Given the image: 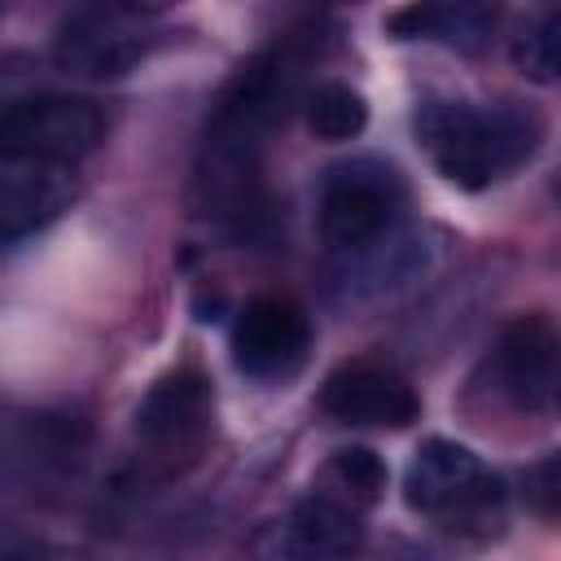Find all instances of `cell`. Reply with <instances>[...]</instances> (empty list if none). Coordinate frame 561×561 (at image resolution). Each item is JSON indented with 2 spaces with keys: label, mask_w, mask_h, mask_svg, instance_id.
<instances>
[{
  "label": "cell",
  "mask_w": 561,
  "mask_h": 561,
  "mask_svg": "<svg viewBox=\"0 0 561 561\" xmlns=\"http://www.w3.org/2000/svg\"><path fill=\"white\" fill-rule=\"evenodd\" d=\"M302 88V61L289 48L259 53L224 88L193 167V206L202 219L245 232L267 210L263 158L272 131L289 118Z\"/></svg>",
  "instance_id": "1"
},
{
  "label": "cell",
  "mask_w": 561,
  "mask_h": 561,
  "mask_svg": "<svg viewBox=\"0 0 561 561\" xmlns=\"http://www.w3.org/2000/svg\"><path fill=\"white\" fill-rule=\"evenodd\" d=\"M416 136L451 184L486 188L539 149L543 118L517 101L469 105L451 96H430L416 110Z\"/></svg>",
  "instance_id": "2"
},
{
  "label": "cell",
  "mask_w": 561,
  "mask_h": 561,
  "mask_svg": "<svg viewBox=\"0 0 561 561\" xmlns=\"http://www.w3.org/2000/svg\"><path fill=\"white\" fill-rule=\"evenodd\" d=\"M215 434V394L197 368L162 373L131 416V465L149 482L188 473Z\"/></svg>",
  "instance_id": "3"
},
{
  "label": "cell",
  "mask_w": 561,
  "mask_h": 561,
  "mask_svg": "<svg viewBox=\"0 0 561 561\" xmlns=\"http://www.w3.org/2000/svg\"><path fill=\"white\" fill-rule=\"evenodd\" d=\"M443 254H447V237L438 228L394 224L373 241L333 250L329 294L342 307H377L386 298L416 289L443 263Z\"/></svg>",
  "instance_id": "4"
},
{
  "label": "cell",
  "mask_w": 561,
  "mask_h": 561,
  "mask_svg": "<svg viewBox=\"0 0 561 561\" xmlns=\"http://www.w3.org/2000/svg\"><path fill=\"white\" fill-rule=\"evenodd\" d=\"M408 206V184L394 162L386 158H346L333 162L320 180V232L333 250H351L359 241L381 237L403 219Z\"/></svg>",
  "instance_id": "5"
},
{
  "label": "cell",
  "mask_w": 561,
  "mask_h": 561,
  "mask_svg": "<svg viewBox=\"0 0 561 561\" xmlns=\"http://www.w3.org/2000/svg\"><path fill=\"white\" fill-rule=\"evenodd\" d=\"M162 26L153 9L140 4H83L75 9L53 44V57L66 75L79 79H118L149 57Z\"/></svg>",
  "instance_id": "6"
},
{
  "label": "cell",
  "mask_w": 561,
  "mask_h": 561,
  "mask_svg": "<svg viewBox=\"0 0 561 561\" xmlns=\"http://www.w3.org/2000/svg\"><path fill=\"white\" fill-rule=\"evenodd\" d=\"M403 500L416 513L430 517H456V522H491L504 504L500 478L465 447L451 438H425L403 473Z\"/></svg>",
  "instance_id": "7"
},
{
  "label": "cell",
  "mask_w": 561,
  "mask_h": 561,
  "mask_svg": "<svg viewBox=\"0 0 561 561\" xmlns=\"http://www.w3.org/2000/svg\"><path fill=\"white\" fill-rule=\"evenodd\" d=\"M105 136V118L88 96L66 92H22L0 114V149L35 153L48 162L75 167Z\"/></svg>",
  "instance_id": "8"
},
{
  "label": "cell",
  "mask_w": 561,
  "mask_h": 561,
  "mask_svg": "<svg viewBox=\"0 0 561 561\" xmlns=\"http://www.w3.org/2000/svg\"><path fill=\"white\" fill-rule=\"evenodd\" d=\"M486 390L517 412H552L557 403V329L548 316H517L500 329L486 364Z\"/></svg>",
  "instance_id": "9"
},
{
  "label": "cell",
  "mask_w": 561,
  "mask_h": 561,
  "mask_svg": "<svg viewBox=\"0 0 561 561\" xmlns=\"http://www.w3.org/2000/svg\"><path fill=\"white\" fill-rule=\"evenodd\" d=\"M311 351V320L294 298L259 294L232 324V359L245 377L280 381L302 368Z\"/></svg>",
  "instance_id": "10"
},
{
  "label": "cell",
  "mask_w": 561,
  "mask_h": 561,
  "mask_svg": "<svg viewBox=\"0 0 561 561\" xmlns=\"http://www.w3.org/2000/svg\"><path fill=\"white\" fill-rule=\"evenodd\" d=\"M320 408L342 425H368V430H403L421 416V399L386 364L351 359L324 377Z\"/></svg>",
  "instance_id": "11"
},
{
  "label": "cell",
  "mask_w": 561,
  "mask_h": 561,
  "mask_svg": "<svg viewBox=\"0 0 561 561\" xmlns=\"http://www.w3.org/2000/svg\"><path fill=\"white\" fill-rule=\"evenodd\" d=\"M79 193V175L66 162L0 149V241L26 237L53 224Z\"/></svg>",
  "instance_id": "12"
},
{
  "label": "cell",
  "mask_w": 561,
  "mask_h": 561,
  "mask_svg": "<svg viewBox=\"0 0 561 561\" xmlns=\"http://www.w3.org/2000/svg\"><path fill=\"white\" fill-rule=\"evenodd\" d=\"M294 539L307 548L311 561H346L364 543V513L320 486H311L289 517Z\"/></svg>",
  "instance_id": "13"
},
{
  "label": "cell",
  "mask_w": 561,
  "mask_h": 561,
  "mask_svg": "<svg viewBox=\"0 0 561 561\" xmlns=\"http://www.w3.org/2000/svg\"><path fill=\"white\" fill-rule=\"evenodd\" d=\"M386 26L399 39H438L460 53H478L495 26V13L486 4H408L390 13Z\"/></svg>",
  "instance_id": "14"
},
{
  "label": "cell",
  "mask_w": 561,
  "mask_h": 561,
  "mask_svg": "<svg viewBox=\"0 0 561 561\" xmlns=\"http://www.w3.org/2000/svg\"><path fill=\"white\" fill-rule=\"evenodd\" d=\"M4 460L18 469V478H53L79 465L75 430H66L57 416H31L9 434Z\"/></svg>",
  "instance_id": "15"
},
{
  "label": "cell",
  "mask_w": 561,
  "mask_h": 561,
  "mask_svg": "<svg viewBox=\"0 0 561 561\" xmlns=\"http://www.w3.org/2000/svg\"><path fill=\"white\" fill-rule=\"evenodd\" d=\"M311 486H320V491L355 504L359 513H368L386 491V465L368 447H342V451H333L324 460V469H320V478Z\"/></svg>",
  "instance_id": "16"
},
{
  "label": "cell",
  "mask_w": 561,
  "mask_h": 561,
  "mask_svg": "<svg viewBox=\"0 0 561 561\" xmlns=\"http://www.w3.org/2000/svg\"><path fill=\"white\" fill-rule=\"evenodd\" d=\"M364 123H368V105L355 88L329 79L307 92V127L320 140H351L364 131Z\"/></svg>",
  "instance_id": "17"
},
{
  "label": "cell",
  "mask_w": 561,
  "mask_h": 561,
  "mask_svg": "<svg viewBox=\"0 0 561 561\" xmlns=\"http://www.w3.org/2000/svg\"><path fill=\"white\" fill-rule=\"evenodd\" d=\"M557 31H561V18L557 9H543L535 22H526L517 35H513V66L535 79V83H552L557 79Z\"/></svg>",
  "instance_id": "18"
},
{
  "label": "cell",
  "mask_w": 561,
  "mask_h": 561,
  "mask_svg": "<svg viewBox=\"0 0 561 561\" xmlns=\"http://www.w3.org/2000/svg\"><path fill=\"white\" fill-rule=\"evenodd\" d=\"M237 561H311V557H307V548L294 539L289 522H263V526L245 539V548L237 552Z\"/></svg>",
  "instance_id": "19"
},
{
  "label": "cell",
  "mask_w": 561,
  "mask_h": 561,
  "mask_svg": "<svg viewBox=\"0 0 561 561\" xmlns=\"http://www.w3.org/2000/svg\"><path fill=\"white\" fill-rule=\"evenodd\" d=\"M526 495L535 500V508L543 517L557 513V456H543L539 465L526 469Z\"/></svg>",
  "instance_id": "20"
},
{
  "label": "cell",
  "mask_w": 561,
  "mask_h": 561,
  "mask_svg": "<svg viewBox=\"0 0 561 561\" xmlns=\"http://www.w3.org/2000/svg\"><path fill=\"white\" fill-rule=\"evenodd\" d=\"M0 561H79L70 552H57V548H22V552H9Z\"/></svg>",
  "instance_id": "21"
},
{
  "label": "cell",
  "mask_w": 561,
  "mask_h": 561,
  "mask_svg": "<svg viewBox=\"0 0 561 561\" xmlns=\"http://www.w3.org/2000/svg\"><path fill=\"white\" fill-rule=\"evenodd\" d=\"M18 96H22V92H13V88H9L4 79H0V114H4V110H9V105H13Z\"/></svg>",
  "instance_id": "22"
}]
</instances>
